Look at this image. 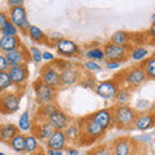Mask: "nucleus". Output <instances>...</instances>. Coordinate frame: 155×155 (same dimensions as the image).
<instances>
[{
	"label": "nucleus",
	"instance_id": "f257e3e1",
	"mask_svg": "<svg viewBox=\"0 0 155 155\" xmlns=\"http://www.w3.org/2000/svg\"><path fill=\"white\" fill-rule=\"evenodd\" d=\"M54 64L61 71V87H72L80 83L83 78L81 66L65 58H56Z\"/></svg>",
	"mask_w": 155,
	"mask_h": 155
},
{
	"label": "nucleus",
	"instance_id": "f03ea898",
	"mask_svg": "<svg viewBox=\"0 0 155 155\" xmlns=\"http://www.w3.org/2000/svg\"><path fill=\"white\" fill-rule=\"evenodd\" d=\"M113 127L116 129L129 130L134 127L138 113L128 105H116L113 109Z\"/></svg>",
	"mask_w": 155,
	"mask_h": 155
},
{
	"label": "nucleus",
	"instance_id": "7ed1b4c3",
	"mask_svg": "<svg viewBox=\"0 0 155 155\" xmlns=\"http://www.w3.org/2000/svg\"><path fill=\"white\" fill-rule=\"evenodd\" d=\"M80 124V129H81V137H80V142L79 145H91L94 141H97L100 137H102L105 134L106 130L102 129L97 124L93 119L91 118V115L84 116L78 120Z\"/></svg>",
	"mask_w": 155,
	"mask_h": 155
},
{
	"label": "nucleus",
	"instance_id": "20e7f679",
	"mask_svg": "<svg viewBox=\"0 0 155 155\" xmlns=\"http://www.w3.org/2000/svg\"><path fill=\"white\" fill-rule=\"evenodd\" d=\"M32 89H34V94H35V98L39 105L56 102L57 89L47 85L45 83H43L39 78L32 83Z\"/></svg>",
	"mask_w": 155,
	"mask_h": 155
},
{
	"label": "nucleus",
	"instance_id": "39448f33",
	"mask_svg": "<svg viewBox=\"0 0 155 155\" xmlns=\"http://www.w3.org/2000/svg\"><path fill=\"white\" fill-rule=\"evenodd\" d=\"M122 80H120V83H124L127 87H129L130 89L132 88H137L141 84L145 83V80L147 79L146 74H145V71L142 69L141 65H136V66H132L129 67V69L124 70L122 72Z\"/></svg>",
	"mask_w": 155,
	"mask_h": 155
},
{
	"label": "nucleus",
	"instance_id": "423d86ee",
	"mask_svg": "<svg viewBox=\"0 0 155 155\" xmlns=\"http://www.w3.org/2000/svg\"><path fill=\"white\" fill-rule=\"evenodd\" d=\"M21 105V94L19 92H5L0 94V114L11 115L17 113Z\"/></svg>",
	"mask_w": 155,
	"mask_h": 155
},
{
	"label": "nucleus",
	"instance_id": "0eeeda50",
	"mask_svg": "<svg viewBox=\"0 0 155 155\" xmlns=\"http://www.w3.org/2000/svg\"><path fill=\"white\" fill-rule=\"evenodd\" d=\"M8 17L14 26H16L22 34L27 35L28 28L31 27V23L28 22L27 12L25 7H17V8H8Z\"/></svg>",
	"mask_w": 155,
	"mask_h": 155
},
{
	"label": "nucleus",
	"instance_id": "6e6552de",
	"mask_svg": "<svg viewBox=\"0 0 155 155\" xmlns=\"http://www.w3.org/2000/svg\"><path fill=\"white\" fill-rule=\"evenodd\" d=\"M120 87H122L120 80L118 78H114V79H106L104 81H100L94 91L101 98H104L105 101H111L115 100Z\"/></svg>",
	"mask_w": 155,
	"mask_h": 155
},
{
	"label": "nucleus",
	"instance_id": "1a4fd4ad",
	"mask_svg": "<svg viewBox=\"0 0 155 155\" xmlns=\"http://www.w3.org/2000/svg\"><path fill=\"white\" fill-rule=\"evenodd\" d=\"M39 79L47 85L58 89V87H61V71L54 62H52V64H48L40 69Z\"/></svg>",
	"mask_w": 155,
	"mask_h": 155
},
{
	"label": "nucleus",
	"instance_id": "9d476101",
	"mask_svg": "<svg viewBox=\"0 0 155 155\" xmlns=\"http://www.w3.org/2000/svg\"><path fill=\"white\" fill-rule=\"evenodd\" d=\"M130 45L128 47H119L113 43H105L104 44V53H105V61H115V62H123L128 61V52L130 49Z\"/></svg>",
	"mask_w": 155,
	"mask_h": 155
},
{
	"label": "nucleus",
	"instance_id": "9b49d317",
	"mask_svg": "<svg viewBox=\"0 0 155 155\" xmlns=\"http://www.w3.org/2000/svg\"><path fill=\"white\" fill-rule=\"evenodd\" d=\"M54 48L58 54L64 57L65 60L66 58H74L81 53L79 44L75 43L74 40H70V39H66V38H61L60 40H57L54 43Z\"/></svg>",
	"mask_w": 155,
	"mask_h": 155
},
{
	"label": "nucleus",
	"instance_id": "f8f14e48",
	"mask_svg": "<svg viewBox=\"0 0 155 155\" xmlns=\"http://www.w3.org/2000/svg\"><path fill=\"white\" fill-rule=\"evenodd\" d=\"M8 75L12 80V84L17 87L18 89H22L26 87V83L30 76V71H28L27 65H18V66H9Z\"/></svg>",
	"mask_w": 155,
	"mask_h": 155
},
{
	"label": "nucleus",
	"instance_id": "ddd939ff",
	"mask_svg": "<svg viewBox=\"0 0 155 155\" xmlns=\"http://www.w3.org/2000/svg\"><path fill=\"white\" fill-rule=\"evenodd\" d=\"M5 58H7L9 66H18V65H27L28 61L31 60V56H30L28 48L21 44V47L17 48V49L7 53Z\"/></svg>",
	"mask_w": 155,
	"mask_h": 155
},
{
	"label": "nucleus",
	"instance_id": "4468645a",
	"mask_svg": "<svg viewBox=\"0 0 155 155\" xmlns=\"http://www.w3.org/2000/svg\"><path fill=\"white\" fill-rule=\"evenodd\" d=\"M114 155H134L136 154V142L132 138L119 137L111 142Z\"/></svg>",
	"mask_w": 155,
	"mask_h": 155
},
{
	"label": "nucleus",
	"instance_id": "2eb2a0df",
	"mask_svg": "<svg viewBox=\"0 0 155 155\" xmlns=\"http://www.w3.org/2000/svg\"><path fill=\"white\" fill-rule=\"evenodd\" d=\"M54 129L53 127L47 122L45 119H39L36 118V120H34V125L31 129V133L35 136L39 141H48L49 137L53 134Z\"/></svg>",
	"mask_w": 155,
	"mask_h": 155
},
{
	"label": "nucleus",
	"instance_id": "dca6fc26",
	"mask_svg": "<svg viewBox=\"0 0 155 155\" xmlns=\"http://www.w3.org/2000/svg\"><path fill=\"white\" fill-rule=\"evenodd\" d=\"M47 122L52 125L54 130H65L67 128V125L71 123V119L66 111H64L62 109H58L51 116H48Z\"/></svg>",
	"mask_w": 155,
	"mask_h": 155
},
{
	"label": "nucleus",
	"instance_id": "f3484780",
	"mask_svg": "<svg viewBox=\"0 0 155 155\" xmlns=\"http://www.w3.org/2000/svg\"><path fill=\"white\" fill-rule=\"evenodd\" d=\"M113 109L110 107H104L94 111L93 114H91V118L100 125L102 129H109L110 127H113Z\"/></svg>",
	"mask_w": 155,
	"mask_h": 155
},
{
	"label": "nucleus",
	"instance_id": "a211bd4d",
	"mask_svg": "<svg viewBox=\"0 0 155 155\" xmlns=\"http://www.w3.org/2000/svg\"><path fill=\"white\" fill-rule=\"evenodd\" d=\"M45 143H47L48 149L61 150V151H64V150L67 149V143L69 142H67V138H66L64 130H54Z\"/></svg>",
	"mask_w": 155,
	"mask_h": 155
},
{
	"label": "nucleus",
	"instance_id": "6ab92c4d",
	"mask_svg": "<svg viewBox=\"0 0 155 155\" xmlns=\"http://www.w3.org/2000/svg\"><path fill=\"white\" fill-rule=\"evenodd\" d=\"M154 125H155V113L147 111V113H141L137 115V119H136V122H134L133 128L145 132V130L153 128Z\"/></svg>",
	"mask_w": 155,
	"mask_h": 155
},
{
	"label": "nucleus",
	"instance_id": "aec40b11",
	"mask_svg": "<svg viewBox=\"0 0 155 155\" xmlns=\"http://www.w3.org/2000/svg\"><path fill=\"white\" fill-rule=\"evenodd\" d=\"M21 39L19 36H0V53L7 54L14 49L21 47Z\"/></svg>",
	"mask_w": 155,
	"mask_h": 155
},
{
	"label": "nucleus",
	"instance_id": "412c9836",
	"mask_svg": "<svg viewBox=\"0 0 155 155\" xmlns=\"http://www.w3.org/2000/svg\"><path fill=\"white\" fill-rule=\"evenodd\" d=\"M64 132H65V136L67 138V142L72 143V145H79L80 137H81V129H80V124L78 120L71 122Z\"/></svg>",
	"mask_w": 155,
	"mask_h": 155
},
{
	"label": "nucleus",
	"instance_id": "4be33fe9",
	"mask_svg": "<svg viewBox=\"0 0 155 155\" xmlns=\"http://www.w3.org/2000/svg\"><path fill=\"white\" fill-rule=\"evenodd\" d=\"M27 36L30 38L31 41L36 43V44H47V45H51V43L48 41L49 36H47V34L43 31L39 26L31 25V27L28 28V31H27Z\"/></svg>",
	"mask_w": 155,
	"mask_h": 155
},
{
	"label": "nucleus",
	"instance_id": "5701e85b",
	"mask_svg": "<svg viewBox=\"0 0 155 155\" xmlns=\"http://www.w3.org/2000/svg\"><path fill=\"white\" fill-rule=\"evenodd\" d=\"M19 133V129L17 125H14L12 123L2 124L0 125V141L3 142H11V140Z\"/></svg>",
	"mask_w": 155,
	"mask_h": 155
},
{
	"label": "nucleus",
	"instance_id": "b1692460",
	"mask_svg": "<svg viewBox=\"0 0 155 155\" xmlns=\"http://www.w3.org/2000/svg\"><path fill=\"white\" fill-rule=\"evenodd\" d=\"M32 125H34V120L31 118V114L30 111H23V113L19 115L18 118V124L17 127L19 129V132L21 133H26V132H30L32 129Z\"/></svg>",
	"mask_w": 155,
	"mask_h": 155
},
{
	"label": "nucleus",
	"instance_id": "393cba45",
	"mask_svg": "<svg viewBox=\"0 0 155 155\" xmlns=\"http://www.w3.org/2000/svg\"><path fill=\"white\" fill-rule=\"evenodd\" d=\"M130 40V34L125 30H118L115 31L110 38V43L119 47H128Z\"/></svg>",
	"mask_w": 155,
	"mask_h": 155
},
{
	"label": "nucleus",
	"instance_id": "a878e982",
	"mask_svg": "<svg viewBox=\"0 0 155 155\" xmlns=\"http://www.w3.org/2000/svg\"><path fill=\"white\" fill-rule=\"evenodd\" d=\"M149 56V51L147 48L141 47V45H136L132 47L128 52V58H130L134 62H143Z\"/></svg>",
	"mask_w": 155,
	"mask_h": 155
},
{
	"label": "nucleus",
	"instance_id": "bb28decb",
	"mask_svg": "<svg viewBox=\"0 0 155 155\" xmlns=\"http://www.w3.org/2000/svg\"><path fill=\"white\" fill-rule=\"evenodd\" d=\"M9 146L13 151L16 153H25V146H26V134L25 133H21L19 132L17 136H14V137L11 140V142H9Z\"/></svg>",
	"mask_w": 155,
	"mask_h": 155
},
{
	"label": "nucleus",
	"instance_id": "cd10ccee",
	"mask_svg": "<svg viewBox=\"0 0 155 155\" xmlns=\"http://www.w3.org/2000/svg\"><path fill=\"white\" fill-rule=\"evenodd\" d=\"M130 96H132V89L127 85H122L119 88L118 93H116V97L114 101L116 105H128Z\"/></svg>",
	"mask_w": 155,
	"mask_h": 155
},
{
	"label": "nucleus",
	"instance_id": "c85d7f7f",
	"mask_svg": "<svg viewBox=\"0 0 155 155\" xmlns=\"http://www.w3.org/2000/svg\"><path fill=\"white\" fill-rule=\"evenodd\" d=\"M58 109H60V107L57 106L56 102L40 105V106H39V109H38V111H36V118H39V119H45L47 120L48 116H51Z\"/></svg>",
	"mask_w": 155,
	"mask_h": 155
},
{
	"label": "nucleus",
	"instance_id": "c756f323",
	"mask_svg": "<svg viewBox=\"0 0 155 155\" xmlns=\"http://www.w3.org/2000/svg\"><path fill=\"white\" fill-rule=\"evenodd\" d=\"M84 57L87 58V60L100 62V61H104L105 60V53H104L102 48H100V47H92V48H89V49L85 51Z\"/></svg>",
	"mask_w": 155,
	"mask_h": 155
},
{
	"label": "nucleus",
	"instance_id": "7c9ffc66",
	"mask_svg": "<svg viewBox=\"0 0 155 155\" xmlns=\"http://www.w3.org/2000/svg\"><path fill=\"white\" fill-rule=\"evenodd\" d=\"M141 66L147 76V79H155V58L153 56L147 57L141 64Z\"/></svg>",
	"mask_w": 155,
	"mask_h": 155
},
{
	"label": "nucleus",
	"instance_id": "2f4dec72",
	"mask_svg": "<svg viewBox=\"0 0 155 155\" xmlns=\"http://www.w3.org/2000/svg\"><path fill=\"white\" fill-rule=\"evenodd\" d=\"M38 150H39V140L32 133L26 134L25 153H27V154H35Z\"/></svg>",
	"mask_w": 155,
	"mask_h": 155
},
{
	"label": "nucleus",
	"instance_id": "473e14b6",
	"mask_svg": "<svg viewBox=\"0 0 155 155\" xmlns=\"http://www.w3.org/2000/svg\"><path fill=\"white\" fill-rule=\"evenodd\" d=\"M88 155H114L111 143H102L97 145L88 153Z\"/></svg>",
	"mask_w": 155,
	"mask_h": 155
},
{
	"label": "nucleus",
	"instance_id": "72a5a7b5",
	"mask_svg": "<svg viewBox=\"0 0 155 155\" xmlns=\"http://www.w3.org/2000/svg\"><path fill=\"white\" fill-rule=\"evenodd\" d=\"M81 69H83L84 71H87L88 74L93 75V74H97V72H100L101 70H102V67H101V65L98 64V62L91 61V60H85L83 64H81Z\"/></svg>",
	"mask_w": 155,
	"mask_h": 155
},
{
	"label": "nucleus",
	"instance_id": "f704fd0d",
	"mask_svg": "<svg viewBox=\"0 0 155 155\" xmlns=\"http://www.w3.org/2000/svg\"><path fill=\"white\" fill-rule=\"evenodd\" d=\"M12 85L13 84H12V80H11V78H9L8 72L7 71L0 72V94L8 92V89L11 88Z\"/></svg>",
	"mask_w": 155,
	"mask_h": 155
},
{
	"label": "nucleus",
	"instance_id": "c9c22d12",
	"mask_svg": "<svg viewBox=\"0 0 155 155\" xmlns=\"http://www.w3.org/2000/svg\"><path fill=\"white\" fill-rule=\"evenodd\" d=\"M79 84L83 87V88H85V89H96V87H97V84H98V83L96 81L93 75L88 74V75H85V76L81 78V80H80Z\"/></svg>",
	"mask_w": 155,
	"mask_h": 155
},
{
	"label": "nucleus",
	"instance_id": "e433bc0d",
	"mask_svg": "<svg viewBox=\"0 0 155 155\" xmlns=\"http://www.w3.org/2000/svg\"><path fill=\"white\" fill-rule=\"evenodd\" d=\"M18 32H19L18 28L14 26L11 21H8L5 25H4L3 30H2V32H0V34H2L3 36H17Z\"/></svg>",
	"mask_w": 155,
	"mask_h": 155
},
{
	"label": "nucleus",
	"instance_id": "4c0bfd02",
	"mask_svg": "<svg viewBox=\"0 0 155 155\" xmlns=\"http://www.w3.org/2000/svg\"><path fill=\"white\" fill-rule=\"evenodd\" d=\"M30 51V56H31V61L35 62V64H41L43 61V52L39 47H30L28 48Z\"/></svg>",
	"mask_w": 155,
	"mask_h": 155
},
{
	"label": "nucleus",
	"instance_id": "58836bf2",
	"mask_svg": "<svg viewBox=\"0 0 155 155\" xmlns=\"http://www.w3.org/2000/svg\"><path fill=\"white\" fill-rule=\"evenodd\" d=\"M105 67L110 71H116L122 67V64H120V62H115V61H106Z\"/></svg>",
	"mask_w": 155,
	"mask_h": 155
},
{
	"label": "nucleus",
	"instance_id": "ea45409f",
	"mask_svg": "<svg viewBox=\"0 0 155 155\" xmlns=\"http://www.w3.org/2000/svg\"><path fill=\"white\" fill-rule=\"evenodd\" d=\"M9 21L8 17V11H0V32H2L4 25Z\"/></svg>",
	"mask_w": 155,
	"mask_h": 155
},
{
	"label": "nucleus",
	"instance_id": "a19ab883",
	"mask_svg": "<svg viewBox=\"0 0 155 155\" xmlns=\"http://www.w3.org/2000/svg\"><path fill=\"white\" fill-rule=\"evenodd\" d=\"M147 36L155 41V14H153V17H151V25H150L147 30Z\"/></svg>",
	"mask_w": 155,
	"mask_h": 155
},
{
	"label": "nucleus",
	"instance_id": "79ce46f5",
	"mask_svg": "<svg viewBox=\"0 0 155 155\" xmlns=\"http://www.w3.org/2000/svg\"><path fill=\"white\" fill-rule=\"evenodd\" d=\"M8 69H9V65H8V61L5 58V54L0 53V72L8 71Z\"/></svg>",
	"mask_w": 155,
	"mask_h": 155
},
{
	"label": "nucleus",
	"instance_id": "37998d69",
	"mask_svg": "<svg viewBox=\"0 0 155 155\" xmlns=\"http://www.w3.org/2000/svg\"><path fill=\"white\" fill-rule=\"evenodd\" d=\"M7 4H8V8H17V7H22L25 2L23 0H8Z\"/></svg>",
	"mask_w": 155,
	"mask_h": 155
},
{
	"label": "nucleus",
	"instance_id": "c03bdc74",
	"mask_svg": "<svg viewBox=\"0 0 155 155\" xmlns=\"http://www.w3.org/2000/svg\"><path fill=\"white\" fill-rule=\"evenodd\" d=\"M43 61H47V62H54L56 61V57H54V54L53 53H51V52H43Z\"/></svg>",
	"mask_w": 155,
	"mask_h": 155
},
{
	"label": "nucleus",
	"instance_id": "a18cd8bd",
	"mask_svg": "<svg viewBox=\"0 0 155 155\" xmlns=\"http://www.w3.org/2000/svg\"><path fill=\"white\" fill-rule=\"evenodd\" d=\"M66 155H79V150L76 147H67L66 149Z\"/></svg>",
	"mask_w": 155,
	"mask_h": 155
},
{
	"label": "nucleus",
	"instance_id": "49530a36",
	"mask_svg": "<svg viewBox=\"0 0 155 155\" xmlns=\"http://www.w3.org/2000/svg\"><path fill=\"white\" fill-rule=\"evenodd\" d=\"M47 155H64V151H61V150L48 149V150H47Z\"/></svg>",
	"mask_w": 155,
	"mask_h": 155
},
{
	"label": "nucleus",
	"instance_id": "de8ad7c7",
	"mask_svg": "<svg viewBox=\"0 0 155 155\" xmlns=\"http://www.w3.org/2000/svg\"><path fill=\"white\" fill-rule=\"evenodd\" d=\"M153 57H154V58H155V51H154V52H153Z\"/></svg>",
	"mask_w": 155,
	"mask_h": 155
},
{
	"label": "nucleus",
	"instance_id": "09e8293b",
	"mask_svg": "<svg viewBox=\"0 0 155 155\" xmlns=\"http://www.w3.org/2000/svg\"><path fill=\"white\" fill-rule=\"evenodd\" d=\"M0 155H5V154H4V153H2V151H0Z\"/></svg>",
	"mask_w": 155,
	"mask_h": 155
},
{
	"label": "nucleus",
	"instance_id": "8fccbe9b",
	"mask_svg": "<svg viewBox=\"0 0 155 155\" xmlns=\"http://www.w3.org/2000/svg\"><path fill=\"white\" fill-rule=\"evenodd\" d=\"M87 155H88V154H87Z\"/></svg>",
	"mask_w": 155,
	"mask_h": 155
}]
</instances>
